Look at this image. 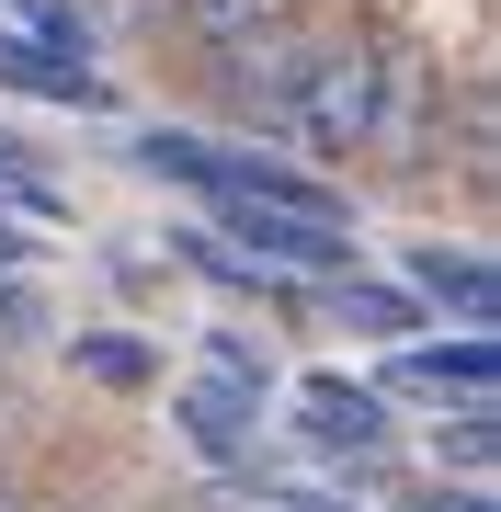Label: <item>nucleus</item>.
<instances>
[{
    "instance_id": "nucleus-1",
    "label": "nucleus",
    "mask_w": 501,
    "mask_h": 512,
    "mask_svg": "<svg viewBox=\"0 0 501 512\" xmlns=\"http://www.w3.org/2000/svg\"><path fill=\"white\" fill-rule=\"evenodd\" d=\"M410 114H422V69H410L399 46H376V35L331 46V35H319L308 80L274 114V137L297 148V160H376V148H399Z\"/></svg>"
},
{
    "instance_id": "nucleus-2",
    "label": "nucleus",
    "mask_w": 501,
    "mask_h": 512,
    "mask_svg": "<svg viewBox=\"0 0 501 512\" xmlns=\"http://www.w3.org/2000/svg\"><path fill=\"white\" fill-rule=\"evenodd\" d=\"M501 387V353L490 330H445V342H388V365H376V399H422V410H490Z\"/></svg>"
},
{
    "instance_id": "nucleus-3",
    "label": "nucleus",
    "mask_w": 501,
    "mask_h": 512,
    "mask_svg": "<svg viewBox=\"0 0 501 512\" xmlns=\"http://www.w3.org/2000/svg\"><path fill=\"white\" fill-rule=\"evenodd\" d=\"M205 217L228 228V251H240L251 274H342L353 262L342 217H285V205H205Z\"/></svg>"
},
{
    "instance_id": "nucleus-4",
    "label": "nucleus",
    "mask_w": 501,
    "mask_h": 512,
    "mask_svg": "<svg viewBox=\"0 0 501 512\" xmlns=\"http://www.w3.org/2000/svg\"><path fill=\"white\" fill-rule=\"evenodd\" d=\"M308 57H319V35H297V23H274V35H251V46L205 57V69H217V92H228V114H240V126H262V137H274L285 92L308 80Z\"/></svg>"
},
{
    "instance_id": "nucleus-5",
    "label": "nucleus",
    "mask_w": 501,
    "mask_h": 512,
    "mask_svg": "<svg viewBox=\"0 0 501 512\" xmlns=\"http://www.w3.org/2000/svg\"><path fill=\"white\" fill-rule=\"evenodd\" d=\"M297 433H308V456H331V467H376L388 456V399H376L365 376H308L297 387Z\"/></svg>"
},
{
    "instance_id": "nucleus-6",
    "label": "nucleus",
    "mask_w": 501,
    "mask_h": 512,
    "mask_svg": "<svg viewBox=\"0 0 501 512\" xmlns=\"http://www.w3.org/2000/svg\"><path fill=\"white\" fill-rule=\"evenodd\" d=\"M399 285L422 296V308H445L456 330H490V308H501V274H490V251H467V239H410Z\"/></svg>"
},
{
    "instance_id": "nucleus-7",
    "label": "nucleus",
    "mask_w": 501,
    "mask_h": 512,
    "mask_svg": "<svg viewBox=\"0 0 501 512\" xmlns=\"http://www.w3.org/2000/svg\"><path fill=\"white\" fill-rule=\"evenodd\" d=\"M171 421H183V444H194L205 467H228V478L262 456V399H251V387H228V376L183 387V399H171Z\"/></svg>"
},
{
    "instance_id": "nucleus-8",
    "label": "nucleus",
    "mask_w": 501,
    "mask_h": 512,
    "mask_svg": "<svg viewBox=\"0 0 501 512\" xmlns=\"http://www.w3.org/2000/svg\"><path fill=\"white\" fill-rule=\"evenodd\" d=\"M331 319L365 330V342H422V296H410V285H376L365 262H342V274H331Z\"/></svg>"
},
{
    "instance_id": "nucleus-9",
    "label": "nucleus",
    "mask_w": 501,
    "mask_h": 512,
    "mask_svg": "<svg viewBox=\"0 0 501 512\" xmlns=\"http://www.w3.org/2000/svg\"><path fill=\"white\" fill-rule=\"evenodd\" d=\"M0 80H12V92H35V103H80V114L114 103L92 57H46V46H23V35H0Z\"/></svg>"
},
{
    "instance_id": "nucleus-10",
    "label": "nucleus",
    "mask_w": 501,
    "mask_h": 512,
    "mask_svg": "<svg viewBox=\"0 0 501 512\" xmlns=\"http://www.w3.org/2000/svg\"><path fill=\"white\" fill-rule=\"evenodd\" d=\"M171 23L205 46V57H228V46H251V35H274V23H297V0H160Z\"/></svg>"
},
{
    "instance_id": "nucleus-11",
    "label": "nucleus",
    "mask_w": 501,
    "mask_h": 512,
    "mask_svg": "<svg viewBox=\"0 0 501 512\" xmlns=\"http://www.w3.org/2000/svg\"><path fill=\"white\" fill-rule=\"evenodd\" d=\"M69 365L92 376V387H114V399H137V387H160V353L137 342V330H80V342H69Z\"/></svg>"
},
{
    "instance_id": "nucleus-12",
    "label": "nucleus",
    "mask_w": 501,
    "mask_h": 512,
    "mask_svg": "<svg viewBox=\"0 0 501 512\" xmlns=\"http://www.w3.org/2000/svg\"><path fill=\"white\" fill-rule=\"evenodd\" d=\"M0 35H23L46 57H80L92 46V12H80V0H0Z\"/></svg>"
},
{
    "instance_id": "nucleus-13",
    "label": "nucleus",
    "mask_w": 501,
    "mask_h": 512,
    "mask_svg": "<svg viewBox=\"0 0 501 512\" xmlns=\"http://www.w3.org/2000/svg\"><path fill=\"white\" fill-rule=\"evenodd\" d=\"M433 456H445L456 478H479V467H490V410H445V433H433Z\"/></svg>"
},
{
    "instance_id": "nucleus-14",
    "label": "nucleus",
    "mask_w": 501,
    "mask_h": 512,
    "mask_svg": "<svg viewBox=\"0 0 501 512\" xmlns=\"http://www.w3.org/2000/svg\"><path fill=\"white\" fill-rule=\"evenodd\" d=\"M205 376H228V387H251V399H262V387H274V365H262V353L240 342V330H205Z\"/></svg>"
},
{
    "instance_id": "nucleus-15",
    "label": "nucleus",
    "mask_w": 501,
    "mask_h": 512,
    "mask_svg": "<svg viewBox=\"0 0 501 512\" xmlns=\"http://www.w3.org/2000/svg\"><path fill=\"white\" fill-rule=\"evenodd\" d=\"M171 251H183V262H194V274H217L228 296H262V285H274V274H251V262H240V251H228V239H171Z\"/></svg>"
},
{
    "instance_id": "nucleus-16",
    "label": "nucleus",
    "mask_w": 501,
    "mask_h": 512,
    "mask_svg": "<svg viewBox=\"0 0 501 512\" xmlns=\"http://www.w3.org/2000/svg\"><path fill=\"white\" fill-rule=\"evenodd\" d=\"M251 490H262V478H251ZM262 512H353L342 490H262Z\"/></svg>"
},
{
    "instance_id": "nucleus-17",
    "label": "nucleus",
    "mask_w": 501,
    "mask_h": 512,
    "mask_svg": "<svg viewBox=\"0 0 501 512\" xmlns=\"http://www.w3.org/2000/svg\"><path fill=\"white\" fill-rule=\"evenodd\" d=\"M422 512H490V490H479V478H456V490H422Z\"/></svg>"
},
{
    "instance_id": "nucleus-18",
    "label": "nucleus",
    "mask_w": 501,
    "mask_h": 512,
    "mask_svg": "<svg viewBox=\"0 0 501 512\" xmlns=\"http://www.w3.org/2000/svg\"><path fill=\"white\" fill-rule=\"evenodd\" d=\"M137 12H160V0H126V23H137Z\"/></svg>"
},
{
    "instance_id": "nucleus-19",
    "label": "nucleus",
    "mask_w": 501,
    "mask_h": 512,
    "mask_svg": "<svg viewBox=\"0 0 501 512\" xmlns=\"http://www.w3.org/2000/svg\"><path fill=\"white\" fill-rule=\"evenodd\" d=\"M0 512H23V501H12V490H0Z\"/></svg>"
}]
</instances>
